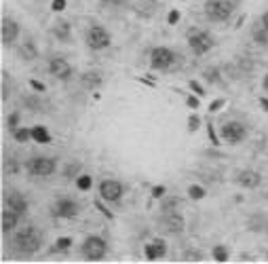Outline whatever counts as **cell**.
I'll return each instance as SVG.
<instances>
[{"label": "cell", "mask_w": 268, "mask_h": 264, "mask_svg": "<svg viewBox=\"0 0 268 264\" xmlns=\"http://www.w3.org/2000/svg\"><path fill=\"white\" fill-rule=\"evenodd\" d=\"M13 247L23 256H32L42 247V232L36 226H26L15 232Z\"/></svg>", "instance_id": "obj_1"}, {"label": "cell", "mask_w": 268, "mask_h": 264, "mask_svg": "<svg viewBox=\"0 0 268 264\" xmlns=\"http://www.w3.org/2000/svg\"><path fill=\"white\" fill-rule=\"evenodd\" d=\"M186 40H188V46L192 49L194 55H205L207 51L213 49V36L207 32V30H201V28H192L188 30L186 34Z\"/></svg>", "instance_id": "obj_2"}, {"label": "cell", "mask_w": 268, "mask_h": 264, "mask_svg": "<svg viewBox=\"0 0 268 264\" xmlns=\"http://www.w3.org/2000/svg\"><path fill=\"white\" fill-rule=\"evenodd\" d=\"M232 11H234V5L230 0H207L205 3V17L213 23H222L230 19Z\"/></svg>", "instance_id": "obj_3"}, {"label": "cell", "mask_w": 268, "mask_h": 264, "mask_svg": "<svg viewBox=\"0 0 268 264\" xmlns=\"http://www.w3.org/2000/svg\"><path fill=\"white\" fill-rule=\"evenodd\" d=\"M85 42H87L89 49H93V51H104V49H108V46L112 44V36H110V32L104 26L93 23L87 30V34H85Z\"/></svg>", "instance_id": "obj_4"}, {"label": "cell", "mask_w": 268, "mask_h": 264, "mask_svg": "<svg viewBox=\"0 0 268 264\" xmlns=\"http://www.w3.org/2000/svg\"><path fill=\"white\" fill-rule=\"evenodd\" d=\"M156 228L165 232V235H180L184 230V215L178 213L176 209L163 211L159 218H156Z\"/></svg>", "instance_id": "obj_5"}, {"label": "cell", "mask_w": 268, "mask_h": 264, "mask_svg": "<svg viewBox=\"0 0 268 264\" xmlns=\"http://www.w3.org/2000/svg\"><path fill=\"white\" fill-rule=\"evenodd\" d=\"M176 51L167 49V46H154V49L150 51V66L154 70H161V72H167L173 68V64H176Z\"/></svg>", "instance_id": "obj_6"}, {"label": "cell", "mask_w": 268, "mask_h": 264, "mask_svg": "<svg viewBox=\"0 0 268 264\" xmlns=\"http://www.w3.org/2000/svg\"><path fill=\"white\" fill-rule=\"evenodd\" d=\"M78 211H81V205L72 197H59L51 205V215L59 220H72L78 215Z\"/></svg>", "instance_id": "obj_7"}, {"label": "cell", "mask_w": 268, "mask_h": 264, "mask_svg": "<svg viewBox=\"0 0 268 264\" xmlns=\"http://www.w3.org/2000/svg\"><path fill=\"white\" fill-rule=\"evenodd\" d=\"M28 174L34 176V178H49L55 174L57 169V161L51 157H34L28 161Z\"/></svg>", "instance_id": "obj_8"}, {"label": "cell", "mask_w": 268, "mask_h": 264, "mask_svg": "<svg viewBox=\"0 0 268 264\" xmlns=\"http://www.w3.org/2000/svg\"><path fill=\"white\" fill-rule=\"evenodd\" d=\"M83 254H85V258L89 262H102L106 258V254H108V245H106V241L102 237L91 235L83 243Z\"/></svg>", "instance_id": "obj_9"}, {"label": "cell", "mask_w": 268, "mask_h": 264, "mask_svg": "<svg viewBox=\"0 0 268 264\" xmlns=\"http://www.w3.org/2000/svg\"><path fill=\"white\" fill-rule=\"evenodd\" d=\"M125 195V186L114 180V178H108V180H102L100 182V197L104 201H110V203H118Z\"/></svg>", "instance_id": "obj_10"}, {"label": "cell", "mask_w": 268, "mask_h": 264, "mask_svg": "<svg viewBox=\"0 0 268 264\" xmlns=\"http://www.w3.org/2000/svg\"><path fill=\"white\" fill-rule=\"evenodd\" d=\"M49 72L55 76L57 81H70L72 76H74L72 64H70L66 57H59V55L49 59Z\"/></svg>", "instance_id": "obj_11"}, {"label": "cell", "mask_w": 268, "mask_h": 264, "mask_svg": "<svg viewBox=\"0 0 268 264\" xmlns=\"http://www.w3.org/2000/svg\"><path fill=\"white\" fill-rule=\"evenodd\" d=\"M245 135H247V129L239 121H230L222 125V139H226L228 144H241Z\"/></svg>", "instance_id": "obj_12"}, {"label": "cell", "mask_w": 268, "mask_h": 264, "mask_svg": "<svg viewBox=\"0 0 268 264\" xmlns=\"http://www.w3.org/2000/svg\"><path fill=\"white\" fill-rule=\"evenodd\" d=\"M0 26H3V28H0V36H3V44H5V46L13 44L15 40L19 38L21 28H19V23L15 21V19H11V17H3V23H0Z\"/></svg>", "instance_id": "obj_13"}, {"label": "cell", "mask_w": 268, "mask_h": 264, "mask_svg": "<svg viewBox=\"0 0 268 264\" xmlns=\"http://www.w3.org/2000/svg\"><path fill=\"white\" fill-rule=\"evenodd\" d=\"M5 207L17 211V213H21V215H26V213H28V201H26V197H23L19 190L13 188V190H7V193H5Z\"/></svg>", "instance_id": "obj_14"}, {"label": "cell", "mask_w": 268, "mask_h": 264, "mask_svg": "<svg viewBox=\"0 0 268 264\" xmlns=\"http://www.w3.org/2000/svg\"><path fill=\"white\" fill-rule=\"evenodd\" d=\"M236 182H239V186H243V188L254 190L262 184V176L258 172H254V169H243V172H239V176H236Z\"/></svg>", "instance_id": "obj_15"}, {"label": "cell", "mask_w": 268, "mask_h": 264, "mask_svg": "<svg viewBox=\"0 0 268 264\" xmlns=\"http://www.w3.org/2000/svg\"><path fill=\"white\" fill-rule=\"evenodd\" d=\"M144 254H146V258H148L150 262L159 260V258H163V256L167 254V243H165L163 239H154L152 243H148V245L144 247Z\"/></svg>", "instance_id": "obj_16"}, {"label": "cell", "mask_w": 268, "mask_h": 264, "mask_svg": "<svg viewBox=\"0 0 268 264\" xmlns=\"http://www.w3.org/2000/svg\"><path fill=\"white\" fill-rule=\"evenodd\" d=\"M21 218H23L21 213L13 211V209H9V207H5V209H3V220H0V222H3V232H5V235L17 228V224H19Z\"/></svg>", "instance_id": "obj_17"}, {"label": "cell", "mask_w": 268, "mask_h": 264, "mask_svg": "<svg viewBox=\"0 0 268 264\" xmlns=\"http://www.w3.org/2000/svg\"><path fill=\"white\" fill-rule=\"evenodd\" d=\"M102 83H104V76H102L100 70H89V72H83V74H81V85H83L85 89H89V91L98 89Z\"/></svg>", "instance_id": "obj_18"}, {"label": "cell", "mask_w": 268, "mask_h": 264, "mask_svg": "<svg viewBox=\"0 0 268 264\" xmlns=\"http://www.w3.org/2000/svg\"><path fill=\"white\" fill-rule=\"evenodd\" d=\"M19 57H21L23 61H34V59L38 57V46H36V42H34L32 38H28V40L21 42V46H19Z\"/></svg>", "instance_id": "obj_19"}, {"label": "cell", "mask_w": 268, "mask_h": 264, "mask_svg": "<svg viewBox=\"0 0 268 264\" xmlns=\"http://www.w3.org/2000/svg\"><path fill=\"white\" fill-rule=\"evenodd\" d=\"M53 36L57 38V40H61V42H70L72 40V26L68 23V21H57L55 26H53Z\"/></svg>", "instance_id": "obj_20"}, {"label": "cell", "mask_w": 268, "mask_h": 264, "mask_svg": "<svg viewBox=\"0 0 268 264\" xmlns=\"http://www.w3.org/2000/svg\"><path fill=\"white\" fill-rule=\"evenodd\" d=\"M32 139H34V142H38V144H49L51 142V133L46 131L42 125H36V127H32Z\"/></svg>", "instance_id": "obj_21"}, {"label": "cell", "mask_w": 268, "mask_h": 264, "mask_svg": "<svg viewBox=\"0 0 268 264\" xmlns=\"http://www.w3.org/2000/svg\"><path fill=\"white\" fill-rule=\"evenodd\" d=\"M254 40H256L258 44H262V46H266V44H268V30H266L264 26L254 28Z\"/></svg>", "instance_id": "obj_22"}, {"label": "cell", "mask_w": 268, "mask_h": 264, "mask_svg": "<svg viewBox=\"0 0 268 264\" xmlns=\"http://www.w3.org/2000/svg\"><path fill=\"white\" fill-rule=\"evenodd\" d=\"M13 137L17 139L19 144H23V142H28V139H32V129H26V127L15 129V131H13Z\"/></svg>", "instance_id": "obj_23"}, {"label": "cell", "mask_w": 268, "mask_h": 264, "mask_svg": "<svg viewBox=\"0 0 268 264\" xmlns=\"http://www.w3.org/2000/svg\"><path fill=\"white\" fill-rule=\"evenodd\" d=\"M205 195H207V193H205V188H203V186H199V184H192L190 188H188V197H190L192 201H201V199H205Z\"/></svg>", "instance_id": "obj_24"}, {"label": "cell", "mask_w": 268, "mask_h": 264, "mask_svg": "<svg viewBox=\"0 0 268 264\" xmlns=\"http://www.w3.org/2000/svg\"><path fill=\"white\" fill-rule=\"evenodd\" d=\"M211 254H213V260H215V262H228V250H226L224 245H215Z\"/></svg>", "instance_id": "obj_25"}, {"label": "cell", "mask_w": 268, "mask_h": 264, "mask_svg": "<svg viewBox=\"0 0 268 264\" xmlns=\"http://www.w3.org/2000/svg\"><path fill=\"white\" fill-rule=\"evenodd\" d=\"M76 186H78V190H89L91 186H93V180H91V176H87V174L78 176V178H76Z\"/></svg>", "instance_id": "obj_26"}, {"label": "cell", "mask_w": 268, "mask_h": 264, "mask_svg": "<svg viewBox=\"0 0 268 264\" xmlns=\"http://www.w3.org/2000/svg\"><path fill=\"white\" fill-rule=\"evenodd\" d=\"M72 247V239L70 237H59L55 243V252H68Z\"/></svg>", "instance_id": "obj_27"}, {"label": "cell", "mask_w": 268, "mask_h": 264, "mask_svg": "<svg viewBox=\"0 0 268 264\" xmlns=\"http://www.w3.org/2000/svg\"><path fill=\"white\" fill-rule=\"evenodd\" d=\"M182 260H186V262H203L205 256H203V252L188 250V252H184V258H182Z\"/></svg>", "instance_id": "obj_28"}, {"label": "cell", "mask_w": 268, "mask_h": 264, "mask_svg": "<svg viewBox=\"0 0 268 264\" xmlns=\"http://www.w3.org/2000/svg\"><path fill=\"white\" fill-rule=\"evenodd\" d=\"M81 163H70L66 169H64V176H66V180H72L76 174H81Z\"/></svg>", "instance_id": "obj_29"}, {"label": "cell", "mask_w": 268, "mask_h": 264, "mask_svg": "<svg viewBox=\"0 0 268 264\" xmlns=\"http://www.w3.org/2000/svg\"><path fill=\"white\" fill-rule=\"evenodd\" d=\"M178 203H180V199H178V197H169V199H167V195H165V197H163V205H161V207H163V211H171V209H176Z\"/></svg>", "instance_id": "obj_30"}, {"label": "cell", "mask_w": 268, "mask_h": 264, "mask_svg": "<svg viewBox=\"0 0 268 264\" xmlns=\"http://www.w3.org/2000/svg\"><path fill=\"white\" fill-rule=\"evenodd\" d=\"M7 125H9V129H11V131L19 129V127H17V125H19V114H17V112H13V114L7 118Z\"/></svg>", "instance_id": "obj_31"}, {"label": "cell", "mask_w": 268, "mask_h": 264, "mask_svg": "<svg viewBox=\"0 0 268 264\" xmlns=\"http://www.w3.org/2000/svg\"><path fill=\"white\" fill-rule=\"evenodd\" d=\"M17 172H19V163L15 161V159H13V163H11V161L5 163V174H13V176H15Z\"/></svg>", "instance_id": "obj_32"}, {"label": "cell", "mask_w": 268, "mask_h": 264, "mask_svg": "<svg viewBox=\"0 0 268 264\" xmlns=\"http://www.w3.org/2000/svg\"><path fill=\"white\" fill-rule=\"evenodd\" d=\"M188 123H190V125H188V131H190V133H194V131L199 129V125H201V118H199L197 114H192L190 118H188Z\"/></svg>", "instance_id": "obj_33"}, {"label": "cell", "mask_w": 268, "mask_h": 264, "mask_svg": "<svg viewBox=\"0 0 268 264\" xmlns=\"http://www.w3.org/2000/svg\"><path fill=\"white\" fill-rule=\"evenodd\" d=\"M9 98V74L3 70V102H7Z\"/></svg>", "instance_id": "obj_34"}, {"label": "cell", "mask_w": 268, "mask_h": 264, "mask_svg": "<svg viewBox=\"0 0 268 264\" xmlns=\"http://www.w3.org/2000/svg\"><path fill=\"white\" fill-rule=\"evenodd\" d=\"M180 21V11L178 9H173V11H169V17H167V23L169 26H176Z\"/></svg>", "instance_id": "obj_35"}, {"label": "cell", "mask_w": 268, "mask_h": 264, "mask_svg": "<svg viewBox=\"0 0 268 264\" xmlns=\"http://www.w3.org/2000/svg\"><path fill=\"white\" fill-rule=\"evenodd\" d=\"M165 195H167V188H165V186H161V184L152 188V197H154V199H163Z\"/></svg>", "instance_id": "obj_36"}, {"label": "cell", "mask_w": 268, "mask_h": 264, "mask_svg": "<svg viewBox=\"0 0 268 264\" xmlns=\"http://www.w3.org/2000/svg\"><path fill=\"white\" fill-rule=\"evenodd\" d=\"M95 207H98V209H100V211H102V213L106 215V218H108V220H112V218H114V213H112V211H110L108 207H104V203H100V201H95Z\"/></svg>", "instance_id": "obj_37"}, {"label": "cell", "mask_w": 268, "mask_h": 264, "mask_svg": "<svg viewBox=\"0 0 268 264\" xmlns=\"http://www.w3.org/2000/svg\"><path fill=\"white\" fill-rule=\"evenodd\" d=\"M51 9L55 11V13H61L66 9V0H53V5H51Z\"/></svg>", "instance_id": "obj_38"}, {"label": "cell", "mask_w": 268, "mask_h": 264, "mask_svg": "<svg viewBox=\"0 0 268 264\" xmlns=\"http://www.w3.org/2000/svg\"><path fill=\"white\" fill-rule=\"evenodd\" d=\"M188 85H190V89H192V91L197 93L199 98H203V95H205V89H201V85H199L197 81H190V83H188Z\"/></svg>", "instance_id": "obj_39"}, {"label": "cell", "mask_w": 268, "mask_h": 264, "mask_svg": "<svg viewBox=\"0 0 268 264\" xmlns=\"http://www.w3.org/2000/svg\"><path fill=\"white\" fill-rule=\"evenodd\" d=\"M30 87H32L34 91H38V93H42V91L46 89V87H44L40 81H36V79H30Z\"/></svg>", "instance_id": "obj_40"}, {"label": "cell", "mask_w": 268, "mask_h": 264, "mask_svg": "<svg viewBox=\"0 0 268 264\" xmlns=\"http://www.w3.org/2000/svg\"><path fill=\"white\" fill-rule=\"evenodd\" d=\"M186 104L190 106V108H199V106H201V98H199V95H190V98L186 100Z\"/></svg>", "instance_id": "obj_41"}, {"label": "cell", "mask_w": 268, "mask_h": 264, "mask_svg": "<svg viewBox=\"0 0 268 264\" xmlns=\"http://www.w3.org/2000/svg\"><path fill=\"white\" fill-rule=\"evenodd\" d=\"M125 5V0H102V7H120Z\"/></svg>", "instance_id": "obj_42"}, {"label": "cell", "mask_w": 268, "mask_h": 264, "mask_svg": "<svg viewBox=\"0 0 268 264\" xmlns=\"http://www.w3.org/2000/svg\"><path fill=\"white\" fill-rule=\"evenodd\" d=\"M209 139H211V144H215V146L220 144V139H217V135H215V131H213L211 125H209Z\"/></svg>", "instance_id": "obj_43"}, {"label": "cell", "mask_w": 268, "mask_h": 264, "mask_svg": "<svg viewBox=\"0 0 268 264\" xmlns=\"http://www.w3.org/2000/svg\"><path fill=\"white\" fill-rule=\"evenodd\" d=\"M222 104H224V100H217V102H213V104L209 106V110H211V112H215V110H220V106H222Z\"/></svg>", "instance_id": "obj_44"}, {"label": "cell", "mask_w": 268, "mask_h": 264, "mask_svg": "<svg viewBox=\"0 0 268 264\" xmlns=\"http://www.w3.org/2000/svg\"><path fill=\"white\" fill-rule=\"evenodd\" d=\"M260 21H262V26H264V28L268 30V11H266V13L262 15V19H260Z\"/></svg>", "instance_id": "obj_45"}, {"label": "cell", "mask_w": 268, "mask_h": 264, "mask_svg": "<svg viewBox=\"0 0 268 264\" xmlns=\"http://www.w3.org/2000/svg\"><path fill=\"white\" fill-rule=\"evenodd\" d=\"M260 104H262V108H264V110L268 112V100H266V98H262V100H260Z\"/></svg>", "instance_id": "obj_46"}, {"label": "cell", "mask_w": 268, "mask_h": 264, "mask_svg": "<svg viewBox=\"0 0 268 264\" xmlns=\"http://www.w3.org/2000/svg\"><path fill=\"white\" fill-rule=\"evenodd\" d=\"M262 87H264V91L268 93V74L264 76V81H262Z\"/></svg>", "instance_id": "obj_47"}, {"label": "cell", "mask_w": 268, "mask_h": 264, "mask_svg": "<svg viewBox=\"0 0 268 264\" xmlns=\"http://www.w3.org/2000/svg\"><path fill=\"white\" fill-rule=\"evenodd\" d=\"M266 256H268V252H266Z\"/></svg>", "instance_id": "obj_48"}]
</instances>
